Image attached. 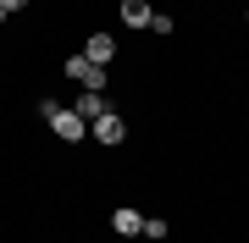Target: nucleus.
Wrapping results in <instances>:
<instances>
[{
    "label": "nucleus",
    "mask_w": 249,
    "mask_h": 243,
    "mask_svg": "<svg viewBox=\"0 0 249 243\" xmlns=\"http://www.w3.org/2000/svg\"><path fill=\"white\" fill-rule=\"evenodd\" d=\"M0 6H6V11H22V6H28V0H0Z\"/></svg>",
    "instance_id": "obj_9"
},
{
    "label": "nucleus",
    "mask_w": 249,
    "mask_h": 243,
    "mask_svg": "<svg viewBox=\"0 0 249 243\" xmlns=\"http://www.w3.org/2000/svg\"><path fill=\"white\" fill-rule=\"evenodd\" d=\"M50 127H55V138H67V144H78V138L89 133V122H83L78 111H67V105H61V111H50Z\"/></svg>",
    "instance_id": "obj_2"
},
{
    "label": "nucleus",
    "mask_w": 249,
    "mask_h": 243,
    "mask_svg": "<svg viewBox=\"0 0 249 243\" xmlns=\"http://www.w3.org/2000/svg\"><path fill=\"white\" fill-rule=\"evenodd\" d=\"M83 55H89V61H100V66H111V61H116V39H111V33H94L89 45H83Z\"/></svg>",
    "instance_id": "obj_5"
},
{
    "label": "nucleus",
    "mask_w": 249,
    "mask_h": 243,
    "mask_svg": "<svg viewBox=\"0 0 249 243\" xmlns=\"http://www.w3.org/2000/svg\"><path fill=\"white\" fill-rule=\"evenodd\" d=\"M67 78L83 83V89H106V66L89 61V55H67Z\"/></svg>",
    "instance_id": "obj_1"
},
{
    "label": "nucleus",
    "mask_w": 249,
    "mask_h": 243,
    "mask_svg": "<svg viewBox=\"0 0 249 243\" xmlns=\"http://www.w3.org/2000/svg\"><path fill=\"white\" fill-rule=\"evenodd\" d=\"M72 111H78L83 122H94V116H106L111 105H106V94H100V89H83V94H78V105H72Z\"/></svg>",
    "instance_id": "obj_4"
},
{
    "label": "nucleus",
    "mask_w": 249,
    "mask_h": 243,
    "mask_svg": "<svg viewBox=\"0 0 249 243\" xmlns=\"http://www.w3.org/2000/svg\"><path fill=\"white\" fill-rule=\"evenodd\" d=\"M89 133L100 138V144H122V138H127V122L116 116V111H106V116H94V127H89Z\"/></svg>",
    "instance_id": "obj_3"
},
{
    "label": "nucleus",
    "mask_w": 249,
    "mask_h": 243,
    "mask_svg": "<svg viewBox=\"0 0 249 243\" xmlns=\"http://www.w3.org/2000/svg\"><path fill=\"white\" fill-rule=\"evenodd\" d=\"M150 17H155V11L144 6V0H122V22L127 28H150Z\"/></svg>",
    "instance_id": "obj_7"
},
{
    "label": "nucleus",
    "mask_w": 249,
    "mask_h": 243,
    "mask_svg": "<svg viewBox=\"0 0 249 243\" xmlns=\"http://www.w3.org/2000/svg\"><path fill=\"white\" fill-rule=\"evenodd\" d=\"M111 227H116L122 238H144V216H139V210H116V216H111Z\"/></svg>",
    "instance_id": "obj_6"
},
{
    "label": "nucleus",
    "mask_w": 249,
    "mask_h": 243,
    "mask_svg": "<svg viewBox=\"0 0 249 243\" xmlns=\"http://www.w3.org/2000/svg\"><path fill=\"white\" fill-rule=\"evenodd\" d=\"M166 232H172V227L160 221V216H150V221H144V238H155V243H160V238H166Z\"/></svg>",
    "instance_id": "obj_8"
}]
</instances>
